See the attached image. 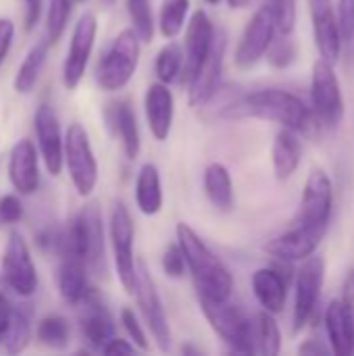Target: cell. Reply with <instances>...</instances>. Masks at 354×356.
<instances>
[{"label": "cell", "instance_id": "obj_1", "mask_svg": "<svg viewBox=\"0 0 354 356\" xmlns=\"http://www.w3.org/2000/svg\"><path fill=\"white\" fill-rule=\"evenodd\" d=\"M175 232L177 244L186 259V267L194 280L196 294L209 300H230L234 292V277L230 269L190 225L179 223Z\"/></svg>", "mask_w": 354, "mask_h": 356}, {"label": "cell", "instance_id": "obj_2", "mask_svg": "<svg viewBox=\"0 0 354 356\" xmlns=\"http://www.w3.org/2000/svg\"><path fill=\"white\" fill-rule=\"evenodd\" d=\"M227 117H255L271 123H280L282 127L309 134L315 115L313 111L292 92L286 90H259L242 96L234 104L227 106ZM317 125V123H315Z\"/></svg>", "mask_w": 354, "mask_h": 356}, {"label": "cell", "instance_id": "obj_3", "mask_svg": "<svg viewBox=\"0 0 354 356\" xmlns=\"http://www.w3.org/2000/svg\"><path fill=\"white\" fill-rule=\"evenodd\" d=\"M140 63V38L134 29H123L108 44L106 52L100 56L96 67V81L104 92L123 90Z\"/></svg>", "mask_w": 354, "mask_h": 356}, {"label": "cell", "instance_id": "obj_4", "mask_svg": "<svg viewBox=\"0 0 354 356\" xmlns=\"http://www.w3.org/2000/svg\"><path fill=\"white\" fill-rule=\"evenodd\" d=\"M63 165L67 167L77 194L88 198L98 184V163L90 144V136L79 123H71L67 129L63 140Z\"/></svg>", "mask_w": 354, "mask_h": 356}, {"label": "cell", "instance_id": "obj_5", "mask_svg": "<svg viewBox=\"0 0 354 356\" xmlns=\"http://www.w3.org/2000/svg\"><path fill=\"white\" fill-rule=\"evenodd\" d=\"M111 246H113V261H115V271L119 277V284L127 294L134 296L136 284H138V265L134 257V219L123 202H117L111 211Z\"/></svg>", "mask_w": 354, "mask_h": 356}, {"label": "cell", "instance_id": "obj_6", "mask_svg": "<svg viewBox=\"0 0 354 356\" xmlns=\"http://www.w3.org/2000/svg\"><path fill=\"white\" fill-rule=\"evenodd\" d=\"M200 309L213 327V332L234 350L240 355H255L252 350V336H250V321L244 313L232 305L230 300H209L200 298Z\"/></svg>", "mask_w": 354, "mask_h": 356}, {"label": "cell", "instance_id": "obj_7", "mask_svg": "<svg viewBox=\"0 0 354 356\" xmlns=\"http://www.w3.org/2000/svg\"><path fill=\"white\" fill-rule=\"evenodd\" d=\"M313 115L317 125L325 129H336L344 117V98L340 92V81L334 71V65L319 58L313 67Z\"/></svg>", "mask_w": 354, "mask_h": 356}, {"label": "cell", "instance_id": "obj_8", "mask_svg": "<svg viewBox=\"0 0 354 356\" xmlns=\"http://www.w3.org/2000/svg\"><path fill=\"white\" fill-rule=\"evenodd\" d=\"M332 207H334L332 179H330V175L325 171L315 169L305 181L300 211H298V215L294 219V225L325 234L328 227H330Z\"/></svg>", "mask_w": 354, "mask_h": 356}, {"label": "cell", "instance_id": "obj_9", "mask_svg": "<svg viewBox=\"0 0 354 356\" xmlns=\"http://www.w3.org/2000/svg\"><path fill=\"white\" fill-rule=\"evenodd\" d=\"M2 277L17 296H33L38 290V271L27 242L19 232H10L2 252Z\"/></svg>", "mask_w": 354, "mask_h": 356}, {"label": "cell", "instance_id": "obj_10", "mask_svg": "<svg viewBox=\"0 0 354 356\" xmlns=\"http://www.w3.org/2000/svg\"><path fill=\"white\" fill-rule=\"evenodd\" d=\"M323 277H325L323 259L315 257V254L305 259L303 267L296 273V302H294V315H292V321H294L292 332L294 334L303 332V327L311 323V319L317 311V305H319Z\"/></svg>", "mask_w": 354, "mask_h": 356}, {"label": "cell", "instance_id": "obj_11", "mask_svg": "<svg viewBox=\"0 0 354 356\" xmlns=\"http://www.w3.org/2000/svg\"><path fill=\"white\" fill-rule=\"evenodd\" d=\"M98 31V21L94 13H83L79 21L73 27L71 44L63 63V83L67 90H75L86 73V67L90 63L92 50H94V40Z\"/></svg>", "mask_w": 354, "mask_h": 356}, {"label": "cell", "instance_id": "obj_12", "mask_svg": "<svg viewBox=\"0 0 354 356\" xmlns=\"http://www.w3.org/2000/svg\"><path fill=\"white\" fill-rule=\"evenodd\" d=\"M134 296L138 300V309H140L154 342L159 344V348L163 353H167L171 346V330H169L165 307H163V300L154 286V280L150 277L144 263H140V267H138V284H136Z\"/></svg>", "mask_w": 354, "mask_h": 356}, {"label": "cell", "instance_id": "obj_13", "mask_svg": "<svg viewBox=\"0 0 354 356\" xmlns=\"http://www.w3.org/2000/svg\"><path fill=\"white\" fill-rule=\"evenodd\" d=\"M275 31L277 29H275L273 13L265 4L252 15V19L248 21V25L238 42L236 56H234L236 65L240 69H250L252 65H257L267 54V48L271 46Z\"/></svg>", "mask_w": 354, "mask_h": 356}, {"label": "cell", "instance_id": "obj_14", "mask_svg": "<svg viewBox=\"0 0 354 356\" xmlns=\"http://www.w3.org/2000/svg\"><path fill=\"white\" fill-rule=\"evenodd\" d=\"M227 38L223 31H215L213 44L209 48L207 58L194 73V77L186 83L188 86V100L192 106H204L219 90L221 71H223V56H225Z\"/></svg>", "mask_w": 354, "mask_h": 356}, {"label": "cell", "instance_id": "obj_15", "mask_svg": "<svg viewBox=\"0 0 354 356\" xmlns=\"http://www.w3.org/2000/svg\"><path fill=\"white\" fill-rule=\"evenodd\" d=\"M33 129L38 138L40 156L44 161L46 171L56 177L63 171V136H61V123L52 106L40 104L33 117Z\"/></svg>", "mask_w": 354, "mask_h": 356}, {"label": "cell", "instance_id": "obj_16", "mask_svg": "<svg viewBox=\"0 0 354 356\" xmlns=\"http://www.w3.org/2000/svg\"><path fill=\"white\" fill-rule=\"evenodd\" d=\"M286 267H282V261H277V265L273 267H263L259 271H255L252 275V292L259 300V305L263 307V311L277 315L284 311L286 300H288V284H290V263H284Z\"/></svg>", "mask_w": 354, "mask_h": 356}, {"label": "cell", "instance_id": "obj_17", "mask_svg": "<svg viewBox=\"0 0 354 356\" xmlns=\"http://www.w3.org/2000/svg\"><path fill=\"white\" fill-rule=\"evenodd\" d=\"M81 307V315H79V323H81V334L88 340V344L96 350H102L104 344L115 338V325L111 319L108 309L104 307L102 298L98 296V292L94 288H88L83 298L79 300Z\"/></svg>", "mask_w": 354, "mask_h": 356}, {"label": "cell", "instance_id": "obj_18", "mask_svg": "<svg viewBox=\"0 0 354 356\" xmlns=\"http://www.w3.org/2000/svg\"><path fill=\"white\" fill-rule=\"evenodd\" d=\"M213 38H215V27H213L209 15L202 8L194 10L190 23L186 27V56H184V69H182L184 83H188L194 77V73L207 58Z\"/></svg>", "mask_w": 354, "mask_h": 356}, {"label": "cell", "instance_id": "obj_19", "mask_svg": "<svg viewBox=\"0 0 354 356\" xmlns=\"http://www.w3.org/2000/svg\"><path fill=\"white\" fill-rule=\"evenodd\" d=\"M8 179L17 194L29 196L40 186V167L38 152L31 140H19L10 148L8 156Z\"/></svg>", "mask_w": 354, "mask_h": 356}, {"label": "cell", "instance_id": "obj_20", "mask_svg": "<svg viewBox=\"0 0 354 356\" xmlns=\"http://www.w3.org/2000/svg\"><path fill=\"white\" fill-rule=\"evenodd\" d=\"M311 10H313V31H315L317 50L323 60L336 65L340 58V48H342L338 17L330 0H311Z\"/></svg>", "mask_w": 354, "mask_h": 356}, {"label": "cell", "instance_id": "obj_21", "mask_svg": "<svg viewBox=\"0 0 354 356\" xmlns=\"http://www.w3.org/2000/svg\"><path fill=\"white\" fill-rule=\"evenodd\" d=\"M325 234L313 232V229H305V227H296L292 225L286 234L273 238L265 250L277 259V261H286V263H294V261H305L311 254H315V250L319 248L321 240Z\"/></svg>", "mask_w": 354, "mask_h": 356}, {"label": "cell", "instance_id": "obj_22", "mask_svg": "<svg viewBox=\"0 0 354 356\" xmlns=\"http://www.w3.org/2000/svg\"><path fill=\"white\" fill-rule=\"evenodd\" d=\"M144 111H146L150 134L154 136V140L165 142L169 138L173 115H175V100L167 83L156 81L148 86L144 94Z\"/></svg>", "mask_w": 354, "mask_h": 356}, {"label": "cell", "instance_id": "obj_23", "mask_svg": "<svg viewBox=\"0 0 354 356\" xmlns=\"http://www.w3.org/2000/svg\"><path fill=\"white\" fill-rule=\"evenodd\" d=\"M106 121H108V127L113 129V134L121 140L127 161H136L140 154V129H138L136 113L129 106V102L108 104Z\"/></svg>", "mask_w": 354, "mask_h": 356}, {"label": "cell", "instance_id": "obj_24", "mask_svg": "<svg viewBox=\"0 0 354 356\" xmlns=\"http://www.w3.org/2000/svg\"><path fill=\"white\" fill-rule=\"evenodd\" d=\"M303 161V142L298 140V131L282 127L277 131L273 146H271V163L273 173L280 181H288Z\"/></svg>", "mask_w": 354, "mask_h": 356}, {"label": "cell", "instance_id": "obj_25", "mask_svg": "<svg viewBox=\"0 0 354 356\" xmlns=\"http://www.w3.org/2000/svg\"><path fill=\"white\" fill-rule=\"evenodd\" d=\"M88 261L83 257L75 254H61V265H58V292L67 305H79L88 290Z\"/></svg>", "mask_w": 354, "mask_h": 356}, {"label": "cell", "instance_id": "obj_26", "mask_svg": "<svg viewBox=\"0 0 354 356\" xmlns=\"http://www.w3.org/2000/svg\"><path fill=\"white\" fill-rule=\"evenodd\" d=\"M83 229H86V246H88V267L94 273H104V225L102 213L96 202L83 207L79 213Z\"/></svg>", "mask_w": 354, "mask_h": 356}, {"label": "cell", "instance_id": "obj_27", "mask_svg": "<svg viewBox=\"0 0 354 356\" xmlns=\"http://www.w3.org/2000/svg\"><path fill=\"white\" fill-rule=\"evenodd\" d=\"M325 330L332 353L338 356L354 355V330L342 300H332L325 311Z\"/></svg>", "mask_w": 354, "mask_h": 356}, {"label": "cell", "instance_id": "obj_28", "mask_svg": "<svg viewBox=\"0 0 354 356\" xmlns=\"http://www.w3.org/2000/svg\"><path fill=\"white\" fill-rule=\"evenodd\" d=\"M134 196H136V207L146 217H152L163 209V186H161V175H159L156 165L146 163L140 167Z\"/></svg>", "mask_w": 354, "mask_h": 356}, {"label": "cell", "instance_id": "obj_29", "mask_svg": "<svg viewBox=\"0 0 354 356\" xmlns=\"http://www.w3.org/2000/svg\"><path fill=\"white\" fill-rule=\"evenodd\" d=\"M204 192L217 211L230 213L234 209V184L225 165L211 163L204 169Z\"/></svg>", "mask_w": 354, "mask_h": 356}, {"label": "cell", "instance_id": "obj_30", "mask_svg": "<svg viewBox=\"0 0 354 356\" xmlns=\"http://www.w3.org/2000/svg\"><path fill=\"white\" fill-rule=\"evenodd\" d=\"M48 40H42V42H35L29 52L25 54L23 63L19 65L17 69V75L13 79V86L19 94H31L35 83H38V77L44 69V63H46V56H48Z\"/></svg>", "mask_w": 354, "mask_h": 356}, {"label": "cell", "instance_id": "obj_31", "mask_svg": "<svg viewBox=\"0 0 354 356\" xmlns=\"http://www.w3.org/2000/svg\"><path fill=\"white\" fill-rule=\"evenodd\" d=\"M250 336H252V350L259 355L275 356L282 350V334L271 313L263 311L255 315L250 321Z\"/></svg>", "mask_w": 354, "mask_h": 356}, {"label": "cell", "instance_id": "obj_32", "mask_svg": "<svg viewBox=\"0 0 354 356\" xmlns=\"http://www.w3.org/2000/svg\"><path fill=\"white\" fill-rule=\"evenodd\" d=\"M35 338L40 340V344L54 348V350H63L69 346L71 340V325L65 317L61 315H46L38 321L35 327Z\"/></svg>", "mask_w": 354, "mask_h": 356}, {"label": "cell", "instance_id": "obj_33", "mask_svg": "<svg viewBox=\"0 0 354 356\" xmlns=\"http://www.w3.org/2000/svg\"><path fill=\"white\" fill-rule=\"evenodd\" d=\"M188 10H190V0H163L161 15H159V29L163 38L173 40L182 33Z\"/></svg>", "mask_w": 354, "mask_h": 356}, {"label": "cell", "instance_id": "obj_34", "mask_svg": "<svg viewBox=\"0 0 354 356\" xmlns=\"http://www.w3.org/2000/svg\"><path fill=\"white\" fill-rule=\"evenodd\" d=\"M184 69V52H182V46L175 44V42H169L165 44L159 54H156V60H154V73L159 77L161 83H171L179 77Z\"/></svg>", "mask_w": 354, "mask_h": 356}, {"label": "cell", "instance_id": "obj_35", "mask_svg": "<svg viewBox=\"0 0 354 356\" xmlns=\"http://www.w3.org/2000/svg\"><path fill=\"white\" fill-rule=\"evenodd\" d=\"M29 338H31V327H29V321L27 317L21 313V311H10V319H8V325L4 330V336H2V344H4V350L10 353V355H19L27 348L29 344Z\"/></svg>", "mask_w": 354, "mask_h": 356}, {"label": "cell", "instance_id": "obj_36", "mask_svg": "<svg viewBox=\"0 0 354 356\" xmlns=\"http://www.w3.org/2000/svg\"><path fill=\"white\" fill-rule=\"evenodd\" d=\"M73 10V0H48V10H46V40L48 44H56L71 19Z\"/></svg>", "mask_w": 354, "mask_h": 356}, {"label": "cell", "instance_id": "obj_37", "mask_svg": "<svg viewBox=\"0 0 354 356\" xmlns=\"http://www.w3.org/2000/svg\"><path fill=\"white\" fill-rule=\"evenodd\" d=\"M127 15L131 21V29L140 38V42L148 44L154 38V17L150 0H127Z\"/></svg>", "mask_w": 354, "mask_h": 356}, {"label": "cell", "instance_id": "obj_38", "mask_svg": "<svg viewBox=\"0 0 354 356\" xmlns=\"http://www.w3.org/2000/svg\"><path fill=\"white\" fill-rule=\"evenodd\" d=\"M275 19V29L282 35H290L296 25V0H267Z\"/></svg>", "mask_w": 354, "mask_h": 356}, {"label": "cell", "instance_id": "obj_39", "mask_svg": "<svg viewBox=\"0 0 354 356\" xmlns=\"http://www.w3.org/2000/svg\"><path fill=\"white\" fill-rule=\"evenodd\" d=\"M294 58H296V48H294L292 40L288 35H282V33H280L277 40L273 38L271 46L267 48L269 65L275 67V69H286V67H290L294 63Z\"/></svg>", "mask_w": 354, "mask_h": 356}, {"label": "cell", "instance_id": "obj_40", "mask_svg": "<svg viewBox=\"0 0 354 356\" xmlns=\"http://www.w3.org/2000/svg\"><path fill=\"white\" fill-rule=\"evenodd\" d=\"M121 323H123V330L127 332V336H129V340L134 342L136 348H140L144 353L150 350V344H148V338H146V334L142 330V323H140V319L136 317V313L131 309L125 307L121 311Z\"/></svg>", "mask_w": 354, "mask_h": 356}, {"label": "cell", "instance_id": "obj_41", "mask_svg": "<svg viewBox=\"0 0 354 356\" xmlns=\"http://www.w3.org/2000/svg\"><path fill=\"white\" fill-rule=\"evenodd\" d=\"M163 271L171 280H182L186 275V259L179 244H169L163 252Z\"/></svg>", "mask_w": 354, "mask_h": 356}, {"label": "cell", "instance_id": "obj_42", "mask_svg": "<svg viewBox=\"0 0 354 356\" xmlns=\"http://www.w3.org/2000/svg\"><path fill=\"white\" fill-rule=\"evenodd\" d=\"M23 219V204L19 196L4 194L0 198V227L2 225H15Z\"/></svg>", "mask_w": 354, "mask_h": 356}, {"label": "cell", "instance_id": "obj_43", "mask_svg": "<svg viewBox=\"0 0 354 356\" xmlns=\"http://www.w3.org/2000/svg\"><path fill=\"white\" fill-rule=\"evenodd\" d=\"M338 27L344 42H351L354 35V0H338Z\"/></svg>", "mask_w": 354, "mask_h": 356}, {"label": "cell", "instance_id": "obj_44", "mask_svg": "<svg viewBox=\"0 0 354 356\" xmlns=\"http://www.w3.org/2000/svg\"><path fill=\"white\" fill-rule=\"evenodd\" d=\"M15 35V25L10 19H0V65L4 63Z\"/></svg>", "mask_w": 354, "mask_h": 356}, {"label": "cell", "instance_id": "obj_45", "mask_svg": "<svg viewBox=\"0 0 354 356\" xmlns=\"http://www.w3.org/2000/svg\"><path fill=\"white\" fill-rule=\"evenodd\" d=\"M23 8H25V15H23V21H25V29H33L35 23L40 21V15H42V8H44V0H23Z\"/></svg>", "mask_w": 354, "mask_h": 356}, {"label": "cell", "instance_id": "obj_46", "mask_svg": "<svg viewBox=\"0 0 354 356\" xmlns=\"http://www.w3.org/2000/svg\"><path fill=\"white\" fill-rule=\"evenodd\" d=\"M102 353H104V355H131V353H136V346H134V344H129L127 340L111 338V340L104 344Z\"/></svg>", "mask_w": 354, "mask_h": 356}, {"label": "cell", "instance_id": "obj_47", "mask_svg": "<svg viewBox=\"0 0 354 356\" xmlns=\"http://www.w3.org/2000/svg\"><path fill=\"white\" fill-rule=\"evenodd\" d=\"M342 302L346 307V313H348V319L353 323L354 330V271L348 273L346 282H344V296H342Z\"/></svg>", "mask_w": 354, "mask_h": 356}, {"label": "cell", "instance_id": "obj_48", "mask_svg": "<svg viewBox=\"0 0 354 356\" xmlns=\"http://www.w3.org/2000/svg\"><path fill=\"white\" fill-rule=\"evenodd\" d=\"M10 311H13L10 302H8V300H6V296L0 292V344H2L4 330H6V325H8V319H10Z\"/></svg>", "mask_w": 354, "mask_h": 356}, {"label": "cell", "instance_id": "obj_49", "mask_svg": "<svg viewBox=\"0 0 354 356\" xmlns=\"http://www.w3.org/2000/svg\"><path fill=\"white\" fill-rule=\"evenodd\" d=\"M300 355H330L328 346H323L319 340H307L300 348H298Z\"/></svg>", "mask_w": 354, "mask_h": 356}, {"label": "cell", "instance_id": "obj_50", "mask_svg": "<svg viewBox=\"0 0 354 356\" xmlns=\"http://www.w3.org/2000/svg\"><path fill=\"white\" fill-rule=\"evenodd\" d=\"M255 0H227V4L232 8H248Z\"/></svg>", "mask_w": 354, "mask_h": 356}, {"label": "cell", "instance_id": "obj_51", "mask_svg": "<svg viewBox=\"0 0 354 356\" xmlns=\"http://www.w3.org/2000/svg\"><path fill=\"white\" fill-rule=\"evenodd\" d=\"M115 2H117V0H102V4H106V6H113Z\"/></svg>", "mask_w": 354, "mask_h": 356}, {"label": "cell", "instance_id": "obj_52", "mask_svg": "<svg viewBox=\"0 0 354 356\" xmlns=\"http://www.w3.org/2000/svg\"><path fill=\"white\" fill-rule=\"evenodd\" d=\"M204 2H207V4H219L221 0H204Z\"/></svg>", "mask_w": 354, "mask_h": 356}, {"label": "cell", "instance_id": "obj_53", "mask_svg": "<svg viewBox=\"0 0 354 356\" xmlns=\"http://www.w3.org/2000/svg\"><path fill=\"white\" fill-rule=\"evenodd\" d=\"M79 2H83V0H79Z\"/></svg>", "mask_w": 354, "mask_h": 356}]
</instances>
